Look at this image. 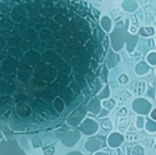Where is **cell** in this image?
<instances>
[{
    "instance_id": "3957f363",
    "label": "cell",
    "mask_w": 156,
    "mask_h": 155,
    "mask_svg": "<svg viewBox=\"0 0 156 155\" xmlns=\"http://www.w3.org/2000/svg\"><path fill=\"white\" fill-rule=\"evenodd\" d=\"M123 9H124V11L134 13V11L138 9V3H136L135 0H124L123 2Z\"/></svg>"
},
{
    "instance_id": "277c9868",
    "label": "cell",
    "mask_w": 156,
    "mask_h": 155,
    "mask_svg": "<svg viewBox=\"0 0 156 155\" xmlns=\"http://www.w3.org/2000/svg\"><path fill=\"white\" fill-rule=\"evenodd\" d=\"M136 73L138 74H145V73H148L149 71V66L146 65L145 61H142V63H138V66H136Z\"/></svg>"
},
{
    "instance_id": "6da1fadb",
    "label": "cell",
    "mask_w": 156,
    "mask_h": 155,
    "mask_svg": "<svg viewBox=\"0 0 156 155\" xmlns=\"http://www.w3.org/2000/svg\"><path fill=\"white\" fill-rule=\"evenodd\" d=\"M82 0H0V122L60 126L96 92L105 41Z\"/></svg>"
},
{
    "instance_id": "52a82bcc",
    "label": "cell",
    "mask_w": 156,
    "mask_h": 155,
    "mask_svg": "<svg viewBox=\"0 0 156 155\" xmlns=\"http://www.w3.org/2000/svg\"><path fill=\"white\" fill-rule=\"evenodd\" d=\"M148 63L149 65H156V52H151L148 55Z\"/></svg>"
},
{
    "instance_id": "ba28073f",
    "label": "cell",
    "mask_w": 156,
    "mask_h": 155,
    "mask_svg": "<svg viewBox=\"0 0 156 155\" xmlns=\"http://www.w3.org/2000/svg\"><path fill=\"white\" fill-rule=\"evenodd\" d=\"M120 81L121 83H127V77L126 76H120Z\"/></svg>"
},
{
    "instance_id": "8992f818",
    "label": "cell",
    "mask_w": 156,
    "mask_h": 155,
    "mask_svg": "<svg viewBox=\"0 0 156 155\" xmlns=\"http://www.w3.org/2000/svg\"><path fill=\"white\" fill-rule=\"evenodd\" d=\"M120 141H121V137L117 136V134H112L110 138H109V142H110V146H113V147H117L119 144H120Z\"/></svg>"
},
{
    "instance_id": "5b68a950",
    "label": "cell",
    "mask_w": 156,
    "mask_h": 155,
    "mask_svg": "<svg viewBox=\"0 0 156 155\" xmlns=\"http://www.w3.org/2000/svg\"><path fill=\"white\" fill-rule=\"evenodd\" d=\"M155 34V29L151 28V27H142V28H140V35L142 36H151Z\"/></svg>"
},
{
    "instance_id": "7a4b0ae2",
    "label": "cell",
    "mask_w": 156,
    "mask_h": 155,
    "mask_svg": "<svg viewBox=\"0 0 156 155\" xmlns=\"http://www.w3.org/2000/svg\"><path fill=\"white\" fill-rule=\"evenodd\" d=\"M99 24H101L102 29H103L105 32H110L112 28H113V21H112V18L109 16L101 17V21H99Z\"/></svg>"
}]
</instances>
